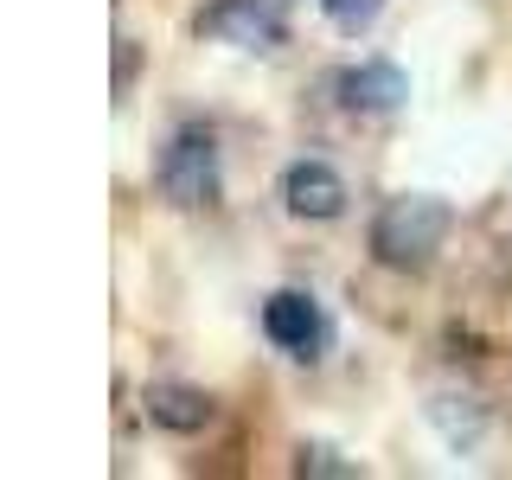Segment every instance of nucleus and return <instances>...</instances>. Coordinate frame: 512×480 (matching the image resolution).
<instances>
[{
  "label": "nucleus",
  "mask_w": 512,
  "mask_h": 480,
  "mask_svg": "<svg viewBox=\"0 0 512 480\" xmlns=\"http://www.w3.org/2000/svg\"><path fill=\"white\" fill-rule=\"evenodd\" d=\"M448 224L455 218H448L442 199H429V192H397L372 224V256L384 269H423L429 256L442 250Z\"/></svg>",
  "instance_id": "1"
},
{
  "label": "nucleus",
  "mask_w": 512,
  "mask_h": 480,
  "mask_svg": "<svg viewBox=\"0 0 512 480\" xmlns=\"http://www.w3.org/2000/svg\"><path fill=\"white\" fill-rule=\"evenodd\" d=\"M160 192H167L180 212H199V205L218 199V141L205 128H180L160 154Z\"/></svg>",
  "instance_id": "2"
},
{
  "label": "nucleus",
  "mask_w": 512,
  "mask_h": 480,
  "mask_svg": "<svg viewBox=\"0 0 512 480\" xmlns=\"http://www.w3.org/2000/svg\"><path fill=\"white\" fill-rule=\"evenodd\" d=\"M199 26L212 32V39L237 45V52H276L282 32H288L276 0H212V7L199 13Z\"/></svg>",
  "instance_id": "3"
},
{
  "label": "nucleus",
  "mask_w": 512,
  "mask_h": 480,
  "mask_svg": "<svg viewBox=\"0 0 512 480\" xmlns=\"http://www.w3.org/2000/svg\"><path fill=\"white\" fill-rule=\"evenodd\" d=\"M263 333L288 352V359H314L320 340H327L320 301L301 295V288H282V295H269V301H263Z\"/></svg>",
  "instance_id": "4"
},
{
  "label": "nucleus",
  "mask_w": 512,
  "mask_h": 480,
  "mask_svg": "<svg viewBox=\"0 0 512 480\" xmlns=\"http://www.w3.org/2000/svg\"><path fill=\"white\" fill-rule=\"evenodd\" d=\"M282 205H288L295 218L327 224V218L346 212V180L327 167V160H295V167L282 173Z\"/></svg>",
  "instance_id": "5"
},
{
  "label": "nucleus",
  "mask_w": 512,
  "mask_h": 480,
  "mask_svg": "<svg viewBox=\"0 0 512 480\" xmlns=\"http://www.w3.org/2000/svg\"><path fill=\"white\" fill-rule=\"evenodd\" d=\"M404 96H410V77H404V64H391V58H365V64H352V71H340V103L346 109L384 116V109H397Z\"/></svg>",
  "instance_id": "6"
},
{
  "label": "nucleus",
  "mask_w": 512,
  "mask_h": 480,
  "mask_svg": "<svg viewBox=\"0 0 512 480\" xmlns=\"http://www.w3.org/2000/svg\"><path fill=\"white\" fill-rule=\"evenodd\" d=\"M148 423L173 429V436H199L212 423V397L199 384H148Z\"/></svg>",
  "instance_id": "7"
},
{
  "label": "nucleus",
  "mask_w": 512,
  "mask_h": 480,
  "mask_svg": "<svg viewBox=\"0 0 512 480\" xmlns=\"http://www.w3.org/2000/svg\"><path fill=\"white\" fill-rule=\"evenodd\" d=\"M378 7H384V0H320V13H327L340 32H365L378 20Z\"/></svg>",
  "instance_id": "8"
},
{
  "label": "nucleus",
  "mask_w": 512,
  "mask_h": 480,
  "mask_svg": "<svg viewBox=\"0 0 512 480\" xmlns=\"http://www.w3.org/2000/svg\"><path fill=\"white\" fill-rule=\"evenodd\" d=\"M295 468H301V474H333V480H346V474H352V461H340L333 448H320V442H314V448H301Z\"/></svg>",
  "instance_id": "9"
}]
</instances>
